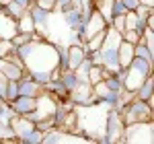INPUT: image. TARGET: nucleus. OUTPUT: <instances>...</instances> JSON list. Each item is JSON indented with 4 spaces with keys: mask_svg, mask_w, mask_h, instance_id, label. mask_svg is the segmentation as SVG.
<instances>
[{
    "mask_svg": "<svg viewBox=\"0 0 154 144\" xmlns=\"http://www.w3.org/2000/svg\"><path fill=\"white\" fill-rule=\"evenodd\" d=\"M152 66H154V64H150L148 60L134 56L131 64L125 68L123 89H128V91H131V93H136V89L146 80V76H148V74H152Z\"/></svg>",
    "mask_w": 154,
    "mask_h": 144,
    "instance_id": "f257e3e1",
    "label": "nucleus"
},
{
    "mask_svg": "<svg viewBox=\"0 0 154 144\" xmlns=\"http://www.w3.org/2000/svg\"><path fill=\"white\" fill-rule=\"evenodd\" d=\"M121 142H154V124L152 120L146 121H134V124H125L123 126V140Z\"/></svg>",
    "mask_w": 154,
    "mask_h": 144,
    "instance_id": "f03ea898",
    "label": "nucleus"
},
{
    "mask_svg": "<svg viewBox=\"0 0 154 144\" xmlns=\"http://www.w3.org/2000/svg\"><path fill=\"white\" fill-rule=\"evenodd\" d=\"M119 113H121V120L123 124H134V121H146V120H152V105L150 103H146L142 99H131L128 101L123 107L119 109Z\"/></svg>",
    "mask_w": 154,
    "mask_h": 144,
    "instance_id": "7ed1b4c3",
    "label": "nucleus"
},
{
    "mask_svg": "<svg viewBox=\"0 0 154 144\" xmlns=\"http://www.w3.org/2000/svg\"><path fill=\"white\" fill-rule=\"evenodd\" d=\"M123 120H121V113L117 109H109L107 113V124H105V136L107 142H121L123 140Z\"/></svg>",
    "mask_w": 154,
    "mask_h": 144,
    "instance_id": "20e7f679",
    "label": "nucleus"
},
{
    "mask_svg": "<svg viewBox=\"0 0 154 144\" xmlns=\"http://www.w3.org/2000/svg\"><path fill=\"white\" fill-rule=\"evenodd\" d=\"M27 11L31 12V19H33V23H35V33L37 35H41L43 39H49V17H51V11H45V8H41V6H37L35 2L27 8Z\"/></svg>",
    "mask_w": 154,
    "mask_h": 144,
    "instance_id": "39448f33",
    "label": "nucleus"
},
{
    "mask_svg": "<svg viewBox=\"0 0 154 144\" xmlns=\"http://www.w3.org/2000/svg\"><path fill=\"white\" fill-rule=\"evenodd\" d=\"M107 27V21L103 19V14L97 11V8H93V12L88 14V19L84 21V27H82V33H84V37L88 39L91 35H95V33H101V31H105Z\"/></svg>",
    "mask_w": 154,
    "mask_h": 144,
    "instance_id": "423d86ee",
    "label": "nucleus"
},
{
    "mask_svg": "<svg viewBox=\"0 0 154 144\" xmlns=\"http://www.w3.org/2000/svg\"><path fill=\"white\" fill-rule=\"evenodd\" d=\"M0 72L8 78V80H21L25 72V66L23 62H14L11 58H0Z\"/></svg>",
    "mask_w": 154,
    "mask_h": 144,
    "instance_id": "0eeeda50",
    "label": "nucleus"
},
{
    "mask_svg": "<svg viewBox=\"0 0 154 144\" xmlns=\"http://www.w3.org/2000/svg\"><path fill=\"white\" fill-rule=\"evenodd\" d=\"M12 107V111L17 115H29L31 111H35L37 107V97H25V95H19L17 99H12L8 103Z\"/></svg>",
    "mask_w": 154,
    "mask_h": 144,
    "instance_id": "6e6552de",
    "label": "nucleus"
},
{
    "mask_svg": "<svg viewBox=\"0 0 154 144\" xmlns=\"http://www.w3.org/2000/svg\"><path fill=\"white\" fill-rule=\"evenodd\" d=\"M19 83V95H25V97H39L43 93V86L33 80L31 76H29V72H25L23 76H21V80H17Z\"/></svg>",
    "mask_w": 154,
    "mask_h": 144,
    "instance_id": "1a4fd4ad",
    "label": "nucleus"
},
{
    "mask_svg": "<svg viewBox=\"0 0 154 144\" xmlns=\"http://www.w3.org/2000/svg\"><path fill=\"white\" fill-rule=\"evenodd\" d=\"M62 14V19H64V23L68 29L72 31H82L84 27V21H82V14H80V8H68V11L60 12Z\"/></svg>",
    "mask_w": 154,
    "mask_h": 144,
    "instance_id": "9d476101",
    "label": "nucleus"
},
{
    "mask_svg": "<svg viewBox=\"0 0 154 144\" xmlns=\"http://www.w3.org/2000/svg\"><path fill=\"white\" fill-rule=\"evenodd\" d=\"M84 58H86V49L80 43H70L68 45V68L70 70H76L82 64Z\"/></svg>",
    "mask_w": 154,
    "mask_h": 144,
    "instance_id": "9b49d317",
    "label": "nucleus"
},
{
    "mask_svg": "<svg viewBox=\"0 0 154 144\" xmlns=\"http://www.w3.org/2000/svg\"><path fill=\"white\" fill-rule=\"evenodd\" d=\"M14 33H17V19L0 11V39H12Z\"/></svg>",
    "mask_w": 154,
    "mask_h": 144,
    "instance_id": "f8f14e48",
    "label": "nucleus"
},
{
    "mask_svg": "<svg viewBox=\"0 0 154 144\" xmlns=\"http://www.w3.org/2000/svg\"><path fill=\"white\" fill-rule=\"evenodd\" d=\"M152 86H154V78H152V74H148L146 76V80H144L138 89H136V99H142V101H146V103H150V105H154V99H152Z\"/></svg>",
    "mask_w": 154,
    "mask_h": 144,
    "instance_id": "ddd939ff",
    "label": "nucleus"
},
{
    "mask_svg": "<svg viewBox=\"0 0 154 144\" xmlns=\"http://www.w3.org/2000/svg\"><path fill=\"white\" fill-rule=\"evenodd\" d=\"M117 60H119L121 68H128L131 64V60H134V45L131 43L121 39V43H119V48H117Z\"/></svg>",
    "mask_w": 154,
    "mask_h": 144,
    "instance_id": "4468645a",
    "label": "nucleus"
},
{
    "mask_svg": "<svg viewBox=\"0 0 154 144\" xmlns=\"http://www.w3.org/2000/svg\"><path fill=\"white\" fill-rule=\"evenodd\" d=\"M109 74V72L101 66V64H93L91 68H88V72H86V83L91 84H97V83H101V80H105V76Z\"/></svg>",
    "mask_w": 154,
    "mask_h": 144,
    "instance_id": "2eb2a0df",
    "label": "nucleus"
},
{
    "mask_svg": "<svg viewBox=\"0 0 154 144\" xmlns=\"http://www.w3.org/2000/svg\"><path fill=\"white\" fill-rule=\"evenodd\" d=\"M17 31H21V33H35V23H33L29 11H25L23 14L17 19Z\"/></svg>",
    "mask_w": 154,
    "mask_h": 144,
    "instance_id": "dca6fc26",
    "label": "nucleus"
},
{
    "mask_svg": "<svg viewBox=\"0 0 154 144\" xmlns=\"http://www.w3.org/2000/svg\"><path fill=\"white\" fill-rule=\"evenodd\" d=\"M60 80L64 83V86H66L68 91H74V89H76V84L80 83L78 74H76L74 70H70V68H68V70H64L62 74H60Z\"/></svg>",
    "mask_w": 154,
    "mask_h": 144,
    "instance_id": "f3484780",
    "label": "nucleus"
},
{
    "mask_svg": "<svg viewBox=\"0 0 154 144\" xmlns=\"http://www.w3.org/2000/svg\"><path fill=\"white\" fill-rule=\"evenodd\" d=\"M134 56L144 58V60H148L150 64H154V52L146 48V45H144V41H140V43H136V45H134Z\"/></svg>",
    "mask_w": 154,
    "mask_h": 144,
    "instance_id": "a211bd4d",
    "label": "nucleus"
},
{
    "mask_svg": "<svg viewBox=\"0 0 154 144\" xmlns=\"http://www.w3.org/2000/svg\"><path fill=\"white\" fill-rule=\"evenodd\" d=\"M0 11H2V12H6V14H8V17H12V19H19V17H21V14H23V12L27 11V8H23L21 4H17L14 0H11V2H8L6 6H2Z\"/></svg>",
    "mask_w": 154,
    "mask_h": 144,
    "instance_id": "6ab92c4d",
    "label": "nucleus"
},
{
    "mask_svg": "<svg viewBox=\"0 0 154 144\" xmlns=\"http://www.w3.org/2000/svg\"><path fill=\"white\" fill-rule=\"evenodd\" d=\"M17 97H19V83L17 80H8L6 83V91H4V101L11 103L12 99H17Z\"/></svg>",
    "mask_w": 154,
    "mask_h": 144,
    "instance_id": "aec40b11",
    "label": "nucleus"
},
{
    "mask_svg": "<svg viewBox=\"0 0 154 144\" xmlns=\"http://www.w3.org/2000/svg\"><path fill=\"white\" fill-rule=\"evenodd\" d=\"M21 142H23V144H41V142H43V132L35 128V130H33L31 134H27V136H25Z\"/></svg>",
    "mask_w": 154,
    "mask_h": 144,
    "instance_id": "412c9836",
    "label": "nucleus"
},
{
    "mask_svg": "<svg viewBox=\"0 0 154 144\" xmlns=\"http://www.w3.org/2000/svg\"><path fill=\"white\" fill-rule=\"evenodd\" d=\"M121 37H123V41H128L131 45H136V43L142 41V37H140V33H138L136 29H125V31L121 33Z\"/></svg>",
    "mask_w": 154,
    "mask_h": 144,
    "instance_id": "4be33fe9",
    "label": "nucleus"
},
{
    "mask_svg": "<svg viewBox=\"0 0 154 144\" xmlns=\"http://www.w3.org/2000/svg\"><path fill=\"white\" fill-rule=\"evenodd\" d=\"M11 49H14L12 43H11V39H0V58H6V56L11 54Z\"/></svg>",
    "mask_w": 154,
    "mask_h": 144,
    "instance_id": "5701e85b",
    "label": "nucleus"
},
{
    "mask_svg": "<svg viewBox=\"0 0 154 144\" xmlns=\"http://www.w3.org/2000/svg\"><path fill=\"white\" fill-rule=\"evenodd\" d=\"M68 8H72L70 0H54V11L56 12H64V11H68Z\"/></svg>",
    "mask_w": 154,
    "mask_h": 144,
    "instance_id": "b1692460",
    "label": "nucleus"
},
{
    "mask_svg": "<svg viewBox=\"0 0 154 144\" xmlns=\"http://www.w3.org/2000/svg\"><path fill=\"white\" fill-rule=\"evenodd\" d=\"M125 6H123V2L121 0H113V6H111V14L113 17H119V14H125Z\"/></svg>",
    "mask_w": 154,
    "mask_h": 144,
    "instance_id": "393cba45",
    "label": "nucleus"
},
{
    "mask_svg": "<svg viewBox=\"0 0 154 144\" xmlns=\"http://www.w3.org/2000/svg\"><path fill=\"white\" fill-rule=\"evenodd\" d=\"M35 4L45 11H54V0H35Z\"/></svg>",
    "mask_w": 154,
    "mask_h": 144,
    "instance_id": "a878e982",
    "label": "nucleus"
},
{
    "mask_svg": "<svg viewBox=\"0 0 154 144\" xmlns=\"http://www.w3.org/2000/svg\"><path fill=\"white\" fill-rule=\"evenodd\" d=\"M121 2H123L125 11H136V8H138V4H140V0H121Z\"/></svg>",
    "mask_w": 154,
    "mask_h": 144,
    "instance_id": "bb28decb",
    "label": "nucleus"
},
{
    "mask_svg": "<svg viewBox=\"0 0 154 144\" xmlns=\"http://www.w3.org/2000/svg\"><path fill=\"white\" fill-rule=\"evenodd\" d=\"M6 83H8V78L0 72V97L4 99V91H6Z\"/></svg>",
    "mask_w": 154,
    "mask_h": 144,
    "instance_id": "cd10ccee",
    "label": "nucleus"
},
{
    "mask_svg": "<svg viewBox=\"0 0 154 144\" xmlns=\"http://www.w3.org/2000/svg\"><path fill=\"white\" fill-rule=\"evenodd\" d=\"M14 2H17V4H21L23 8H29V6H31V4H33L35 0H14Z\"/></svg>",
    "mask_w": 154,
    "mask_h": 144,
    "instance_id": "c85d7f7f",
    "label": "nucleus"
},
{
    "mask_svg": "<svg viewBox=\"0 0 154 144\" xmlns=\"http://www.w3.org/2000/svg\"><path fill=\"white\" fill-rule=\"evenodd\" d=\"M140 4H146V6H154V0H140Z\"/></svg>",
    "mask_w": 154,
    "mask_h": 144,
    "instance_id": "c756f323",
    "label": "nucleus"
},
{
    "mask_svg": "<svg viewBox=\"0 0 154 144\" xmlns=\"http://www.w3.org/2000/svg\"><path fill=\"white\" fill-rule=\"evenodd\" d=\"M8 2H11V0H0V8H2V6H6Z\"/></svg>",
    "mask_w": 154,
    "mask_h": 144,
    "instance_id": "7c9ffc66",
    "label": "nucleus"
},
{
    "mask_svg": "<svg viewBox=\"0 0 154 144\" xmlns=\"http://www.w3.org/2000/svg\"><path fill=\"white\" fill-rule=\"evenodd\" d=\"M4 103H6V101H4V99L0 97V109H2V105H4Z\"/></svg>",
    "mask_w": 154,
    "mask_h": 144,
    "instance_id": "2f4dec72",
    "label": "nucleus"
}]
</instances>
